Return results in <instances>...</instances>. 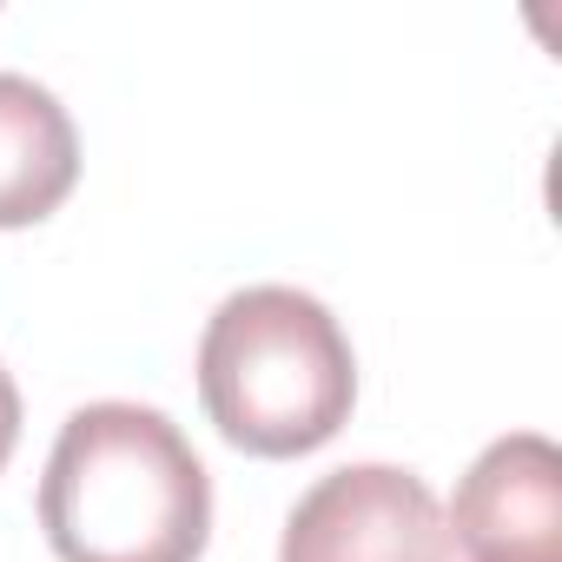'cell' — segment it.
I'll use <instances>...</instances> for the list:
<instances>
[{"mask_svg": "<svg viewBox=\"0 0 562 562\" xmlns=\"http://www.w3.org/2000/svg\"><path fill=\"white\" fill-rule=\"evenodd\" d=\"M41 529L60 562H199L212 476L153 404H87L60 424L41 476Z\"/></svg>", "mask_w": 562, "mask_h": 562, "instance_id": "cell-1", "label": "cell"}, {"mask_svg": "<svg viewBox=\"0 0 562 562\" xmlns=\"http://www.w3.org/2000/svg\"><path fill=\"white\" fill-rule=\"evenodd\" d=\"M199 397L245 457H312L358 404V358L331 305L299 285L232 292L199 338Z\"/></svg>", "mask_w": 562, "mask_h": 562, "instance_id": "cell-2", "label": "cell"}, {"mask_svg": "<svg viewBox=\"0 0 562 562\" xmlns=\"http://www.w3.org/2000/svg\"><path fill=\"white\" fill-rule=\"evenodd\" d=\"M278 562H450V529L417 470L345 463L292 503Z\"/></svg>", "mask_w": 562, "mask_h": 562, "instance_id": "cell-3", "label": "cell"}, {"mask_svg": "<svg viewBox=\"0 0 562 562\" xmlns=\"http://www.w3.org/2000/svg\"><path fill=\"white\" fill-rule=\"evenodd\" d=\"M443 529L463 562H562V450L542 430L496 437L463 470Z\"/></svg>", "mask_w": 562, "mask_h": 562, "instance_id": "cell-4", "label": "cell"}, {"mask_svg": "<svg viewBox=\"0 0 562 562\" xmlns=\"http://www.w3.org/2000/svg\"><path fill=\"white\" fill-rule=\"evenodd\" d=\"M74 186L80 133L67 106L27 74H0V232L54 218Z\"/></svg>", "mask_w": 562, "mask_h": 562, "instance_id": "cell-5", "label": "cell"}, {"mask_svg": "<svg viewBox=\"0 0 562 562\" xmlns=\"http://www.w3.org/2000/svg\"><path fill=\"white\" fill-rule=\"evenodd\" d=\"M14 443H21V391H14V378H8V364H0V470H8V457H14Z\"/></svg>", "mask_w": 562, "mask_h": 562, "instance_id": "cell-6", "label": "cell"}]
</instances>
